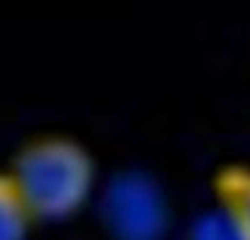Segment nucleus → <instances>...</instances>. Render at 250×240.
Wrapping results in <instances>:
<instances>
[{"label": "nucleus", "mask_w": 250, "mask_h": 240, "mask_svg": "<svg viewBox=\"0 0 250 240\" xmlns=\"http://www.w3.org/2000/svg\"><path fill=\"white\" fill-rule=\"evenodd\" d=\"M103 220L115 240H162L167 201L162 189L140 172H123L103 194Z\"/></svg>", "instance_id": "nucleus-2"}, {"label": "nucleus", "mask_w": 250, "mask_h": 240, "mask_svg": "<svg viewBox=\"0 0 250 240\" xmlns=\"http://www.w3.org/2000/svg\"><path fill=\"white\" fill-rule=\"evenodd\" d=\"M30 220L32 216L22 203L10 174H0V240H25Z\"/></svg>", "instance_id": "nucleus-4"}, {"label": "nucleus", "mask_w": 250, "mask_h": 240, "mask_svg": "<svg viewBox=\"0 0 250 240\" xmlns=\"http://www.w3.org/2000/svg\"><path fill=\"white\" fill-rule=\"evenodd\" d=\"M8 174L32 218L59 220L88 201L96 164L76 140L49 135L27 142Z\"/></svg>", "instance_id": "nucleus-1"}, {"label": "nucleus", "mask_w": 250, "mask_h": 240, "mask_svg": "<svg viewBox=\"0 0 250 240\" xmlns=\"http://www.w3.org/2000/svg\"><path fill=\"white\" fill-rule=\"evenodd\" d=\"M191 240H250V235L243 230V225L228 213V211H216L204 216L194 230Z\"/></svg>", "instance_id": "nucleus-5"}, {"label": "nucleus", "mask_w": 250, "mask_h": 240, "mask_svg": "<svg viewBox=\"0 0 250 240\" xmlns=\"http://www.w3.org/2000/svg\"><path fill=\"white\" fill-rule=\"evenodd\" d=\"M216 194L223 211L250 235V167H226L216 177Z\"/></svg>", "instance_id": "nucleus-3"}]
</instances>
